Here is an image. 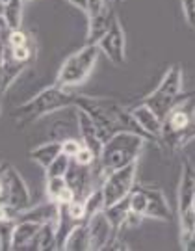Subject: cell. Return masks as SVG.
Instances as JSON below:
<instances>
[{
	"label": "cell",
	"mask_w": 195,
	"mask_h": 251,
	"mask_svg": "<svg viewBox=\"0 0 195 251\" xmlns=\"http://www.w3.org/2000/svg\"><path fill=\"white\" fill-rule=\"evenodd\" d=\"M0 30H6V23H4V17L0 15Z\"/></svg>",
	"instance_id": "obj_34"
},
{
	"label": "cell",
	"mask_w": 195,
	"mask_h": 251,
	"mask_svg": "<svg viewBox=\"0 0 195 251\" xmlns=\"http://www.w3.org/2000/svg\"><path fill=\"white\" fill-rule=\"evenodd\" d=\"M143 149H145V138L142 134L132 130H119L102 144L95 166L102 173V177H106L110 171L138 162Z\"/></svg>",
	"instance_id": "obj_2"
},
{
	"label": "cell",
	"mask_w": 195,
	"mask_h": 251,
	"mask_svg": "<svg viewBox=\"0 0 195 251\" xmlns=\"http://www.w3.org/2000/svg\"><path fill=\"white\" fill-rule=\"evenodd\" d=\"M2 9H4V4H0V15H2Z\"/></svg>",
	"instance_id": "obj_35"
},
{
	"label": "cell",
	"mask_w": 195,
	"mask_h": 251,
	"mask_svg": "<svg viewBox=\"0 0 195 251\" xmlns=\"http://www.w3.org/2000/svg\"><path fill=\"white\" fill-rule=\"evenodd\" d=\"M142 192L145 194L147 199V208H145V218H152V220H162V222H169L171 220V206H169L166 194L160 188H149V186H142Z\"/></svg>",
	"instance_id": "obj_12"
},
{
	"label": "cell",
	"mask_w": 195,
	"mask_h": 251,
	"mask_svg": "<svg viewBox=\"0 0 195 251\" xmlns=\"http://www.w3.org/2000/svg\"><path fill=\"white\" fill-rule=\"evenodd\" d=\"M6 184H8V203L6 205L15 212V216L28 210L30 203H32L30 190H28L26 180L23 179V175L11 164L6 171Z\"/></svg>",
	"instance_id": "obj_9"
},
{
	"label": "cell",
	"mask_w": 195,
	"mask_h": 251,
	"mask_svg": "<svg viewBox=\"0 0 195 251\" xmlns=\"http://www.w3.org/2000/svg\"><path fill=\"white\" fill-rule=\"evenodd\" d=\"M73 199H74V192L65 184V188L60 192V196L56 199V203H58V205H67V203H71Z\"/></svg>",
	"instance_id": "obj_30"
},
{
	"label": "cell",
	"mask_w": 195,
	"mask_h": 251,
	"mask_svg": "<svg viewBox=\"0 0 195 251\" xmlns=\"http://www.w3.org/2000/svg\"><path fill=\"white\" fill-rule=\"evenodd\" d=\"M86 203V220H89L91 216H95L97 212L104 210V198H102V190L100 186H97L95 190L89 192V196L84 199Z\"/></svg>",
	"instance_id": "obj_20"
},
{
	"label": "cell",
	"mask_w": 195,
	"mask_h": 251,
	"mask_svg": "<svg viewBox=\"0 0 195 251\" xmlns=\"http://www.w3.org/2000/svg\"><path fill=\"white\" fill-rule=\"evenodd\" d=\"M13 229H15V220H13V218L0 220V250H2V251L11 250Z\"/></svg>",
	"instance_id": "obj_22"
},
{
	"label": "cell",
	"mask_w": 195,
	"mask_h": 251,
	"mask_svg": "<svg viewBox=\"0 0 195 251\" xmlns=\"http://www.w3.org/2000/svg\"><path fill=\"white\" fill-rule=\"evenodd\" d=\"M9 162H0V203H8V184H6V171Z\"/></svg>",
	"instance_id": "obj_27"
},
{
	"label": "cell",
	"mask_w": 195,
	"mask_h": 251,
	"mask_svg": "<svg viewBox=\"0 0 195 251\" xmlns=\"http://www.w3.org/2000/svg\"><path fill=\"white\" fill-rule=\"evenodd\" d=\"M4 32H6V30H0V37L4 36Z\"/></svg>",
	"instance_id": "obj_36"
},
{
	"label": "cell",
	"mask_w": 195,
	"mask_h": 251,
	"mask_svg": "<svg viewBox=\"0 0 195 251\" xmlns=\"http://www.w3.org/2000/svg\"><path fill=\"white\" fill-rule=\"evenodd\" d=\"M65 184H67V182H65V177H47V180H45L47 199L56 203V199L60 196V192L65 188Z\"/></svg>",
	"instance_id": "obj_23"
},
{
	"label": "cell",
	"mask_w": 195,
	"mask_h": 251,
	"mask_svg": "<svg viewBox=\"0 0 195 251\" xmlns=\"http://www.w3.org/2000/svg\"><path fill=\"white\" fill-rule=\"evenodd\" d=\"M76 121H78V130H80V142L82 145L89 147L91 151L97 154H100V149H102V138L98 134V128L97 125L93 123V119L84 112L76 108Z\"/></svg>",
	"instance_id": "obj_13"
},
{
	"label": "cell",
	"mask_w": 195,
	"mask_h": 251,
	"mask_svg": "<svg viewBox=\"0 0 195 251\" xmlns=\"http://www.w3.org/2000/svg\"><path fill=\"white\" fill-rule=\"evenodd\" d=\"M65 208H67V212L73 220L86 222V203H84V199H73L71 203L65 205Z\"/></svg>",
	"instance_id": "obj_26"
},
{
	"label": "cell",
	"mask_w": 195,
	"mask_h": 251,
	"mask_svg": "<svg viewBox=\"0 0 195 251\" xmlns=\"http://www.w3.org/2000/svg\"><path fill=\"white\" fill-rule=\"evenodd\" d=\"M69 166H71V156L60 152V154L49 164V168L45 170V175H47V177H65Z\"/></svg>",
	"instance_id": "obj_21"
},
{
	"label": "cell",
	"mask_w": 195,
	"mask_h": 251,
	"mask_svg": "<svg viewBox=\"0 0 195 251\" xmlns=\"http://www.w3.org/2000/svg\"><path fill=\"white\" fill-rule=\"evenodd\" d=\"M95 43L100 54H104L114 65H123L126 62V39H124V30L117 17H114L108 30Z\"/></svg>",
	"instance_id": "obj_8"
},
{
	"label": "cell",
	"mask_w": 195,
	"mask_h": 251,
	"mask_svg": "<svg viewBox=\"0 0 195 251\" xmlns=\"http://www.w3.org/2000/svg\"><path fill=\"white\" fill-rule=\"evenodd\" d=\"M65 251H89V234H88V224L80 222L73 227L65 242H63Z\"/></svg>",
	"instance_id": "obj_16"
},
{
	"label": "cell",
	"mask_w": 195,
	"mask_h": 251,
	"mask_svg": "<svg viewBox=\"0 0 195 251\" xmlns=\"http://www.w3.org/2000/svg\"><path fill=\"white\" fill-rule=\"evenodd\" d=\"M78 93L71 91V88H62L58 84L49 86L37 93L34 99L23 102L21 106L13 110V119L19 125H28L34 123L41 117L49 116L52 112H60L63 108L74 106Z\"/></svg>",
	"instance_id": "obj_3"
},
{
	"label": "cell",
	"mask_w": 195,
	"mask_h": 251,
	"mask_svg": "<svg viewBox=\"0 0 195 251\" xmlns=\"http://www.w3.org/2000/svg\"><path fill=\"white\" fill-rule=\"evenodd\" d=\"M62 152V142H49V144H41L34 147L30 151V160L39 164L43 170L49 168V164Z\"/></svg>",
	"instance_id": "obj_17"
},
{
	"label": "cell",
	"mask_w": 195,
	"mask_h": 251,
	"mask_svg": "<svg viewBox=\"0 0 195 251\" xmlns=\"http://www.w3.org/2000/svg\"><path fill=\"white\" fill-rule=\"evenodd\" d=\"M128 212H130V206H128V199L126 198H124L123 201H117V203L104 208V214H106V218L110 220L112 229H114V233H116L117 236H119V231L124 227V222H126V218H128Z\"/></svg>",
	"instance_id": "obj_18"
},
{
	"label": "cell",
	"mask_w": 195,
	"mask_h": 251,
	"mask_svg": "<svg viewBox=\"0 0 195 251\" xmlns=\"http://www.w3.org/2000/svg\"><path fill=\"white\" fill-rule=\"evenodd\" d=\"M112 2H116V4H119V2H123V0H112Z\"/></svg>",
	"instance_id": "obj_37"
},
{
	"label": "cell",
	"mask_w": 195,
	"mask_h": 251,
	"mask_svg": "<svg viewBox=\"0 0 195 251\" xmlns=\"http://www.w3.org/2000/svg\"><path fill=\"white\" fill-rule=\"evenodd\" d=\"M11 84H13V82L9 80V76L6 75V69H4L2 63H0V97L11 88Z\"/></svg>",
	"instance_id": "obj_31"
},
{
	"label": "cell",
	"mask_w": 195,
	"mask_h": 251,
	"mask_svg": "<svg viewBox=\"0 0 195 251\" xmlns=\"http://www.w3.org/2000/svg\"><path fill=\"white\" fill-rule=\"evenodd\" d=\"M34 37L30 32L23 30V28H17V30H6V45L9 47H21L30 43Z\"/></svg>",
	"instance_id": "obj_24"
},
{
	"label": "cell",
	"mask_w": 195,
	"mask_h": 251,
	"mask_svg": "<svg viewBox=\"0 0 195 251\" xmlns=\"http://www.w3.org/2000/svg\"><path fill=\"white\" fill-rule=\"evenodd\" d=\"M177 206L180 246L184 250L195 227V170L188 160L182 162V173L177 190Z\"/></svg>",
	"instance_id": "obj_5"
},
{
	"label": "cell",
	"mask_w": 195,
	"mask_h": 251,
	"mask_svg": "<svg viewBox=\"0 0 195 251\" xmlns=\"http://www.w3.org/2000/svg\"><path fill=\"white\" fill-rule=\"evenodd\" d=\"M180 2H182V13L188 26L195 28V0H180Z\"/></svg>",
	"instance_id": "obj_28"
},
{
	"label": "cell",
	"mask_w": 195,
	"mask_h": 251,
	"mask_svg": "<svg viewBox=\"0 0 195 251\" xmlns=\"http://www.w3.org/2000/svg\"><path fill=\"white\" fill-rule=\"evenodd\" d=\"M98 56H100V50L97 43H86L62 63L56 76V84L62 88H76L80 84H84L93 71Z\"/></svg>",
	"instance_id": "obj_6"
},
{
	"label": "cell",
	"mask_w": 195,
	"mask_h": 251,
	"mask_svg": "<svg viewBox=\"0 0 195 251\" xmlns=\"http://www.w3.org/2000/svg\"><path fill=\"white\" fill-rule=\"evenodd\" d=\"M88 224V234H89V250L91 251H104L108 244L112 240L119 238L114 229H112V224L106 218L104 210L97 212L95 216H91L89 220H86Z\"/></svg>",
	"instance_id": "obj_11"
},
{
	"label": "cell",
	"mask_w": 195,
	"mask_h": 251,
	"mask_svg": "<svg viewBox=\"0 0 195 251\" xmlns=\"http://www.w3.org/2000/svg\"><path fill=\"white\" fill-rule=\"evenodd\" d=\"M39 227H41V224L34 222V220H15L11 250H28L34 236L39 231Z\"/></svg>",
	"instance_id": "obj_14"
},
{
	"label": "cell",
	"mask_w": 195,
	"mask_h": 251,
	"mask_svg": "<svg viewBox=\"0 0 195 251\" xmlns=\"http://www.w3.org/2000/svg\"><path fill=\"white\" fill-rule=\"evenodd\" d=\"M6 2H8V0H0V4H6Z\"/></svg>",
	"instance_id": "obj_38"
},
{
	"label": "cell",
	"mask_w": 195,
	"mask_h": 251,
	"mask_svg": "<svg viewBox=\"0 0 195 251\" xmlns=\"http://www.w3.org/2000/svg\"><path fill=\"white\" fill-rule=\"evenodd\" d=\"M186 251H195V227H194V233H192V236H190V240H188L186 248H184Z\"/></svg>",
	"instance_id": "obj_33"
},
{
	"label": "cell",
	"mask_w": 195,
	"mask_h": 251,
	"mask_svg": "<svg viewBox=\"0 0 195 251\" xmlns=\"http://www.w3.org/2000/svg\"><path fill=\"white\" fill-rule=\"evenodd\" d=\"M71 160L74 162V164H78V166H93V164L97 162V154L91 151L89 147L82 145Z\"/></svg>",
	"instance_id": "obj_25"
},
{
	"label": "cell",
	"mask_w": 195,
	"mask_h": 251,
	"mask_svg": "<svg viewBox=\"0 0 195 251\" xmlns=\"http://www.w3.org/2000/svg\"><path fill=\"white\" fill-rule=\"evenodd\" d=\"M194 97L195 91L182 95V67L180 65H171L166 71V75L162 76L158 86L147 97H143L140 102L147 104L164 121V117L168 116L178 102H182V100L186 99H194Z\"/></svg>",
	"instance_id": "obj_4"
},
{
	"label": "cell",
	"mask_w": 195,
	"mask_h": 251,
	"mask_svg": "<svg viewBox=\"0 0 195 251\" xmlns=\"http://www.w3.org/2000/svg\"><path fill=\"white\" fill-rule=\"evenodd\" d=\"M23 2H28V0H23Z\"/></svg>",
	"instance_id": "obj_39"
},
{
	"label": "cell",
	"mask_w": 195,
	"mask_h": 251,
	"mask_svg": "<svg viewBox=\"0 0 195 251\" xmlns=\"http://www.w3.org/2000/svg\"><path fill=\"white\" fill-rule=\"evenodd\" d=\"M80 147H82V142L74 140V138H67V140L62 142V152L67 154V156H71V158L76 154V151H78Z\"/></svg>",
	"instance_id": "obj_29"
},
{
	"label": "cell",
	"mask_w": 195,
	"mask_h": 251,
	"mask_svg": "<svg viewBox=\"0 0 195 251\" xmlns=\"http://www.w3.org/2000/svg\"><path fill=\"white\" fill-rule=\"evenodd\" d=\"M28 250H37V251H47V250H56V220H49L41 224L37 234L30 244Z\"/></svg>",
	"instance_id": "obj_15"
},
{
	"label": "cell",
	"mask_w": 195,
	"mask_h": 251,
	"mask_svg": "<svg viewBox=\"0 0 195 251\" xmlns=\"http://www.w3.org/2000/svg\"><path fill=\"white\" fill-rule=\"evenodd\" d=\"M130 110V116L136 121V125L140 126L142 134L145 136V140L149 142H154V144H160V138H162V128H164V121L162 117L152 112L151 108L143 102H138L134 106L128 108Z\"/></svg>",
	"instance_id": "obj_10"
},
{
	"label": "cell",
	"mask_w": 195,
	"mask_h": 251,
	"mask_svg": "<svg viewBox=\"0 0 195 251\" xmlns=\"http://www.w3.org/2000/svg\"><path fill=\"white\" fill-rule=\"evenodd\" d=\"M74 106L84 110L93 119V123L98 128V134L102 138V144L106 142L108 138H112L116 132H119V130H132V132L142 134L140 126L136 125V121L130 116V110L126 106H123L117 99L78 95Z\"/></svg>",
	"instance_id": "obj_1"
},
{
	"label": "cell",
	"mask_w": 195,
	"mask_h": 251,
	"mask_svg": "<svg viewBox=\"0 0 195 251\" xmlns=\"http://www.w3.org/2000/svg\"><path fill=\"white\" fill-rule=\"evenodd\" d=\"M136 173H138V162H132L124 168L108 173L100 184L102 198H104V208L128 198V194L132 192L134 184H136Z\"/></svg>",
	"instance_id": "obj_7"
},
{
	"label": "cell",
	"mask_w": 195,
	"mask_h": 251,
	"mask_svg": "<svg viewBox=\"0 0 195 251\" xmlns=\"http://www.w3.org/2000/svg\"><path fill=\"white\" fill-rule=\"evenodd\" d=\"M23 0H8L2 9V17L6 23V30H17L23 26Z\"/></svg>",
	"instance_id": "obj_19"
},
{
	"label": "cell",
	"mask_w": 195,
	"mask_h": 251,
	"mask_svg": "<svg viewBox=\"0 0 195 251\" xmlns=\"http://www.w3.org/2000/svg\"><path fill=\"white\" fill-rule=\"evenodd\" d=\"M69 4H73L74 8H78V9H82V11H86V2L88 0H67Z\"/></svg>",
	"instance_id": "obj_32"
}]
</instances>
